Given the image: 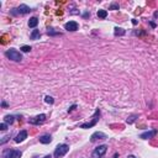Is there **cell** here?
Returning <instances> with one entry per match:
<instances>
[{"label":"cell","mask_w":158,"mask_h":158,"mask_svg":"<svg viewBox=\"0 0 158 158\" xmlns=\"http://www.w3.org/2000/svg\"><path fill=\"white\" fill-rule=\"evenodd\" d=\"M5 56L10 59V61H14V62H21L22 61V55L20 53L19 51H16L15 48H10L5 52Z\"/></svg>","instance_id":"6da1fadb"},{"label":"cell","mask_w":158,"mask_h":158,"mask_svg":"<svg viewBox=\"0 0 158 158\" xmlns=\"http://www.w3.org/2000/svg\"><path fill=\"white\" fill-rule=\"evenodd\" d=\"M68 151H69V146H68V144L62 143V144H58V146L56 147L53 156H55V158H61V157H63L64 154H67Z\"/></svg>","instance_id":"7a4b0ae2"},{"label":"cell","mask_w":158,"mask_h":158,"mask_svg":"<svg viewBox=\"0 0 158 158\" xmlns=\"http://www.w3.org/2000/svg\"><path fill=\"white\" fill-rule=\"evenodd\" d=\"M99 116H100V110H99V109H96V111L94 112L93 117H91V121H90V122L82 124V125H81V128H90V127L95 126V125L98 124V121H99Z\"/></svg>","instance_id":"3957f363"},{"label":"cell","mask_w":158,"mask_h":158,"mask_svg":"<svg viewBox=\"0 0 158 158\" xmlns=\"http://www.w3.org/2000/svg\"><path fill=\"white\" fill-rule=\"evenodd\" d=\"M30 11H31V8H30V6L25 5V4H21L19 8L12 9V10H11V14H12V15H26V14H29Z\"/></svg>","instance_id":"277c9868"},{"label":"cell","mask_w":158,"mask_h":158,"mask_svg":"<svg viewBox=\"0 0 158 158\" xmlns=\"http://www.w3.org/2000/svg\"><path fill=\"white\" fill-rule=\"evenodd\" d=\"M106 151H108V146H106V144H101V146L96 147L93 151V153H91V158H101L105 153H106Z\"/></svg>","instance_id":"5b68a950"},{"label":"cell","mask_w":158,"mask_h":158,"mask_svg":"<svg viewBox=\"0 0 158 158\" xmlns=\"http://www.w3.org/2000/svg\"><path fill=\"white\" fill-rule=\"evenodd\" d=\"M22 152L17 150H8L4 152V158H21Z\"/></svg>","instance_id":"8992f818"},{"label":"cell","mask_w":158,"mask_h":158,"mask_svg":"<svg viewBox=\"0 0 158 158\" xmlns=\"http://www.w3.org/2000/svg\"><path fill=\"white\" fill-rule=\"evenodd\" d=\"M46 120V115L45 114H40L32 118H30V124L31 125H40V124H43Z\"/></svg>","instance_id":"52a82bcc"},{"label":"cell","mask_w":158,"mask_h":158,"mask_svg":"<svg viewBox=\"0 0 158 158\" xmlns=\"http://www.w3.org/2000/svg\"><path fill=\"white\" fill-rule=\"evenodd\" d=\"M105 138H106V135H105L104 132H99V131H96V132H94L93 135H91L90 142H96L98 140H105Z\"/></svg>","instance_id":"ba28073f"},{"label":"cell","mask_w":158,"mask_h":158,"mask_svg":"<svg viewBox=\"0 0 158 158\" xmlns=\"http://www.w3.org/2000/svg\"><path fill=\"white\" fill-rule=\"evenodd\" d=\"M157 135V130H151V131H147V132H143L140 135V138L142 140H148V138H153L154 136Z\"/></svg>","instance_id":"9c48e42d"},{"label":"cell","mask_w":158,"mask_h":158,"mask_svg":"<svg viewBox=\"0 0 158 158\" xmlns=\"http://www.w3.org/2000/svg\"><path fill=\"white\" fill-rule=\"evenodd\" d=\"M64 29L67 31H77L78 30V22L77 21H68L67 24L64 25Z\"/></svg>","instance_id":"30bf717a"},{"label":"cell","mask_w":158,"mask_h":158,"mask_svg":"<svg viewBox=\"0 0 158 158\" xmlns=\"http://www.w3.org/2000/svg\"><path fill=\"white\" fill-rule=\"evenodd\" d=\"M26 138H27V131L22 130V131H20V132L17 134V136L15 137V142H16V143H20V142H24Z\"/></svg>","instance_id":"8fae6325"},{"label":"cell","mask_w":158,"mask_h":158,"mask_svg":"<svg viewBox=\"0 0 158 158\" xmlns=\"http://www.w3.org/2000/svg\"><path fill=\"white\" fill-rule=\"evenodd\" d=\"M40 142L43 143V144H47V143H51L52 142V137L49 135H43L40 137Z\"/></svg>","instance_id":"7c38bea8"},{"label":"cell","mask_w":158,"mask_h":158,"mask_svg":"<svg viewBox=\"0 0 158 158\" xmlns=\"http://www.w3.org/2000/svg\"><path fill=\"white\" fill-rule=\"evenodd\" d=\"M38 25V19L37 17H31L30 20H29V27H36V26Z\"/></svg>","instance_id":"4fadbf2b"},{"label":"cell","mask_w":158,"mask_h":158,"mask_svg":"<svg viewBox=\"0 0 158 158\" xmlns=\"http://www.w3.org/2000/svg\"><path fill=\"white\" fill-rule=\"evenodd\" d=\"M96 15H98V17H100V19H106L108 11H106V10H98Z\"/></svg>","instance_id":"5bb4252c"},{"label":"cell","mask_w":158,"mask_h":158,"mask_svg":"<svg viewBox=\"0 0 158 158\" xmlns=\"http://www.w3.org/2000/svg\"><path fill=\"white\" fill-rule=\"evenodd\" d=\"M138 117V115H136V114H134V115H130L128 117H127V120H126V122L128 124V125H131V124H134L135 122V120Z\"/></svg>","instance_id":"9a60e30c"},{"label":"cell","mask_w":158,"mask_h":158,"mask_svg":"<svg viewBox=\"0 0 158 158\" xmlns=\"http://www.w3.org/2000/svg\"><path fill=\"white\" fill-rule=\"evenodd\" d=\"M40 36H41V33H40V31H38V30H33V31L31 32V35H30L31 40H38V38H40Z\"/></svg>","instance_id":"2e32d148"},{"label":"cell","mask_w":158,"mask_h":158,"mask_svg":"<svg viewBox=\"0 0 158 158\" xmlns=\"http://www.w3.org/2000/svg\"><path fill=\"white\" fill-rule=\"evenodd\" d=\"M14 118H15V117L12 116V115H6V116L4 117V122H5V124H10V125H11L12 122H14Z\"/></svg>","instance_id":"e0dca14e"},{"label":"cell","mask_w":158,"mask_h":158,"mask_svg":"<svg viewBox=\"0 0 158 158\" xmlns=\"http://www.w3.org/2000/svg\"><path fill=\"white\" fill-rule=\"evenodd\" d=\"M125 30L120 29V27H115V36H124L125 35Z\"/></svg>","instance_id":"ac0fdd59"},{"label":"cell","mask_w":158,"mask_h":158,"mask_svg":"<svg viewBox=\"0 0 158 158\" xmlns=\"http://www.w3.org/2000/svg\"><path fill=\"white\" fill-rule=\"evenodd\" d=\"M45 101H46L47 104H53V103H55L53 98H52V96H49V95H47V96L45 98Z\"/></svg>","instance_id":"d6986e66"},{"label":"cell","mask_w":158,"mask_h":158,"mask_svg":"<svg viewBox=\"0 0 158 158\" xmlns=\"http://www.w3.org/2000/svg\"><path fill=\"white\" fill-rule=\"evenodd\" d=\"M20 49H21L22 52H30V51H31V47H30V46H22Z\"/></svg>","instance_id":"ffe728a7"},{"label":"cell","mask_w":158,"mask_h":158,"mask_svg":"<svg viewBox=\"0 0 158 158\" xmlns=\"http://www.w3.org/2000/svg\"><path fill=\"white\" fill-rule=\"evenodd\" d=\"M118 9H120V6H118V4H111L110 5V10H118Z\"/></svg>","instance_id":"44dd1931"},{"label":"cell","mask_w":158,"mask_h":158,"mask_svg":"<svg viewBox=\"0 0 158 158\" xmlns=\"http://www.w3.org/2000/svg\"><path fill=\"white\" fill-rule=\"evenodd\" d=\"M0 130H2V131H6L8 130V125L5 122H3L2 125H0Z\"/></svg>","instance_id":"7402d4cb"},{"label":"cell","mask_w":158,"mask_h":158,"mask_svg":"<svg viewBox=\"0 0 158 158\" xmlns=\"http://www.w3.org/2000/svg\"><path fill=\"white\" fill-rule=\"evenodd\" d=\"M9 138H10V136H5V137H3V140L0 141V144H4L5 142H8V141H9Z\"/></svg>","instance_id":"603a6c76"},{"label":"cell","mask_w":158,"mask_h":158,"mask_svg":"<svg viewBox=\"0 0 158 158\" xmlns=\"http://www.w3.org/2000/svg\"><path fill=\"white\" fill-rule=\"evenodd\" d=\"M75 108H77V105H72V106L68 109V112H71V111H72V110H74Z\"/></svg>","instance_id":"cb8c5ba5"},{"label":"cell","mask_w":158,"mask_h":158,"mask_svg":"<svg viewBox=\"0 0 158 158\" xmlns=\"http://www.w3.org/2000/svg\"><path fill=\"white\" fill-rule=\"evenodd\" d=\"M2 105H3L4 108H6V106H8V105H6V103H5V101H3V103H2Z\"/></svg>","instance_id":"d4e9b609"},{"label":"cell","mask_w":158,"mask_h":158,"mask_svg":"<svg viewBox=\"0 0 158 158\" xmlns=\"http://www.w3.org/2000/svg\"><path fill=\"white\" fill-rule=\"evenodd\" d=\"M112 158H118V153H115V154L112 156Z\"/></svg>","instance_id":"484cf974"},{"label":"cell","mask_w":158,"mask_h":158,"mask_svg":"<svg viewBox=\"0 0 158 158\" xmlns=\"http://www.w3.org/2000/svg\"><path fill=\"white\" fill-rule=\"evenodd\" d=\"M132 24H134V25H137V20L134 19V20H132Z\"/></svg>","instance_id":"4316f807"},{"label":"cell","mask_w":158,"mask_h":158,"mask_svg":"<svg viewBox=\"0 0 158 158\" xmlns=\"http://www.w3.org/2000/svg\"><path fill=\"white\" fill-rule=\"evenodd\" d=\"M127 158H136V157H135V156H132V154H131V156H128Z\"/></svg>","instance_id":"83f0119b"},{"label":"cell","mask_w":158,"mask_h":158,"mask_svg":"<svg viewBox=\"0 0 158 158\" xmlns=\"http://www.w3.org/2000/svg\"><path fill=\"white\" fill-rule=\"evenodd\" d=\"M154 17H158V12H154Z\"/></svg>","instance_id":"f1b7e54d"},{"label":"cell","mask_w":158,"mask_h":158,"mask_svg":"<svg viewBox=\"0 0 158 158\" xmlns=\"http://www.w3.org/2000/svg\"><path fill=\"white\" fill-rule=\"evenodd\" d=\"M43 158H52V157H51V156H45Z\"/></svg>","instance_id":"f546056e"}]
</instances>
